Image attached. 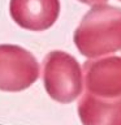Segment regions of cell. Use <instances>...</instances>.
I'll return each instance as SVG.
<instances>
[{
  "label": "cell",
  "instance_id": "1",
  "mask_svg": "<svg viewBox=\"0 0 121 125\" xmlns=\"http://www.w3.org/2000/svg\"><path fill=\"white\" fill-rule=\"evenodd\" d=\"M73 41L82 56L104 57L121 50V8L109 4L91 7L74 30Z\"/></svg>",
  "mask_w": 121,
  "mask_h": 125
},
{
  "label": "cell",
  "instance_id": "2",
  "mask_svg": "<svg viewBox=\"0 0 121 125\" xmlns=\"http://www.w3.org/2000/svg\"><path fill=\"white\" fill-rule=\"evenodd\" d=\"M43 83L51 99L61 104L72 103L83 91V73L76 57L55 50L43 59Z\"/></svg>",
  "mask_w": 121,
  "mask_h": 125
},
{
  "label": "cell",
  "instance_id": "3",
  "mask_svg": "<svg viewBox=\"0 0 121 125\" xmlns=\"http://www.w3.org/2000/svg\"><path fill=\"white\" fill-rule=\"evenodd\" d=\"M39 76L40 66L30 51L17 44H0V91H23Z\"/></svg>",
  "mask_w": 121,
  "mask_h": 125
},
{
  "label": "cell",
  "instance_id": "4",
  "mask_svg": "<svg viewBox=\"0 0 121 125\" xmlns=\"http://www.w3.org/2000/svg\"><path fill=\"white\" fill-rule=\"evenodd\" d=\"M82 73L86 93L101 99H116L121 96L120 56L89 59L85 61Z\"/></svg>",
  "mask_w": 121,
  "mask_h": 125
},
{
  "label": "cell",
  "instance_id": "5",
  "mask_svg": "<svg viewBox=\"0 0 121 125\" xmlns=\"http://www.w3.org/2000/svg\"><path fill=\"white\" fill-rule=\"evenodd\" d=\"M60 0H10L9 14L20 27L29 31H44L55 25L60 16Z\"/></svg>",
  "mask_w": 121,
  "mask_h": 125
},
{
  "label": "cell",
  "instance_id": "6",
  "mask_svg": "<svg viewBox=\"0 0 121 125\" xmlns=\"http://www.w3.org/2000/svg\"><path fill=\"white\" fill-rule=\"evenodd\" d=\"M78 116L82 125H121V96L101 99L85 91L78 102Z\"/></svg>",
  "mask_w": 121,
  "mask_h": 125
},
{
  "label": "cell",
  "instance_id": "7",
  "mask_svg": "<svg viewBox=\"0 0 121 125\" xmlns=\"http://www.w3.org/2000/svg\"><path fill=\"white\" fill-rule=\"evenodd\" d=\"M82 4H87V5L95 7V5H100V4H107L108 0H78Z\"/></svg>",
  "mask_w": 121,
  "mask_h": 125
},
{
  "label": "cell",
  "instance_id": "8",
  "mask_svg": "<svg viewBox=\"0 0 121 125\" xmlns=\"http://www.w3.org/2000/svg\"><path fill=\"white\" fill-rule=\"evenodd\" d=\"M120 1H121V0H120Z\"/></svg>",
  "mask_w": 121,
  "mask_h": 125
}]
</instances>
